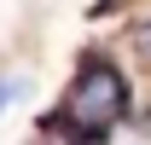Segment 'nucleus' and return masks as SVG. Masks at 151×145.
<instances>
[{"mask_svg": "<svg viewBox=\"0 0 151 145\" xmlns=\"http://www.w3.org/2000/svg\"><path fill=\"white\" fill-rule=\"evenodd\" d=\"M128 105H134V93H128V81H122V70L105 64V58H87V64L76 70V81H70L64 116L41 122V134H47V139H105V134L128 116Z\"/></svg>", "mask_w": 151, "mask_h": 145, "instance_id": "1", "label": "nucleus"}, {"mask_svg": "<svg viewBox=\"0 0 151 145\" xmlns=\"http://www.w3.org/2000/svg\"><path fill=\"white\" fill-rule=\"evenodd\" d=\"M23 93H29V75H0V116H6V110L18 105Z\"/></svg>", "mask_w": 151, "mask_h": 145, "instance_id": "2", "label": "nucleus"}, {"mask_svg": "<svg viewBox=\"0 0 151 145\" xmlns=\"http://www.w3.org/2000/svg\"><path fill=\"white\" fill-rule=\"evenodd\" d=\"M139 47H145V52H151V23H145V29H139Z\"/></svg>", "mask_w": 151, "mask_h": 145, "instance_id": "3", "label": "nucleus"}]
</instances>
